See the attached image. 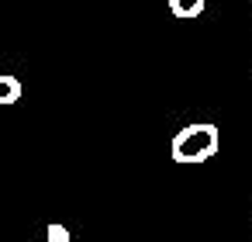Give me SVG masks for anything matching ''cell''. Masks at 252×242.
Instances as JSON below:
<instances>
[{
  "mask_svg": "<svg viewBox=\"0 0 252 242\" xmlns=\"http://www.w3.org/2000/svg\"><path fill=\"white\" fill-rule=\"evenodd\" d=\"M45 235H49V242H69V228H66V225H59V221H52Z\"/></svg>",
  "mask_w": 252,
  "mask_h": 242,
  "instance_id": "4",
  "label": "cell"
},
{
  "mask_svg": "<svg viewBox=\"0 0 252 242\" xmlns=\"http://www.w3.org/2000/svg\"><path fill=\"white\" fill-rule=\"evenodd\" d=\"M18 97H21V80L18 76H0V104L11 107V104H18Z\"/></svg>",
  "mask_w": 252,
  "mask_h": 242,
  "instance_id": "2",
  "label": "cell"
},
{
  "mask_svg": "<svg viewBox=\"0 0 252 242\" xmlns=\"http://www.w3.org/2000/svg\"><path fill=\"white\" fill-rule=\"evenodd\" d=\"M169 11L176 18H197L204 11V0H169Z\"/></svg>",
  "mask_w": 252,
  "mask_h": 242,
  "instance_id": "3",
  "label": "cell"
},
{
  "mask_svg": "<svg viewBox=\"0 0 252 242\" xmlns=\"http://www.w3.org/2000/svg\"><path fill=\"white\" fill-rule=\"evenodd\" d=\"M218 149H221V132L211 121H193V125L180 128L173 138V159L176 163H204V159L218 156Z\"/></svg>",
  "mask_w": 252,
  "mask_h": 242,
  "instance_id": "1",
  "label": "cell"
}]
</instances>
